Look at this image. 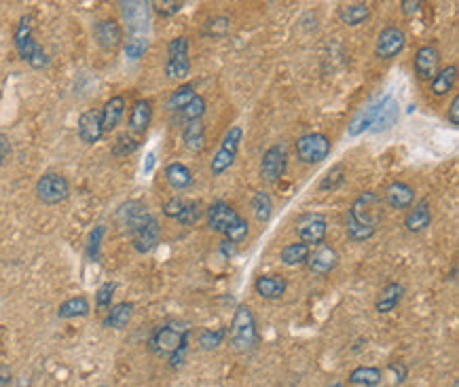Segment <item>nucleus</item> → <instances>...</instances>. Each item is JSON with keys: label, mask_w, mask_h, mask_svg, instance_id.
<instances>
[{"label": "nucleus", "mask_w": 459, "mask_h": 387, "mask_svg": "<svg viewBox=\"0 0 459 387\" xmlns=\"http://www.w3.org/2000/svg\"><path fill=\"white\" fill-rule=\"evenodd\" d=\"M231 336V345L237 351H250L258 345V330L254 313L247 305H239L233 313L231 328L226 330Z\"/></svg>", "instance_id": "obj_1"}, {"label": "nucleus", "mask_w": 459, "mask_h": 387, "mask_svg": "<svg viewBox=\"0 0 459 387\" xmlns=\"http://www.w3.org/2000/svg\"><path fill=\"white\" fill-rule=\"evenodd\" d=\"M190 336V328L184 321H165L154 328L150 336V349L157 355H171L186 338Z\"/></svg>", "instance_id": "obj_2"}, {"label": "nucleus", "mask_w": 459, "mask_h": 387, "mask_svg": "<svg viewBox=\"0 0 459 387\" xmlns=\"http://www.w3.org/2000/svg\"><path fill=\"white\" fill-rule=\"evenodd\" d=\"M15 47L21 55L23 61H27L32 68H44L49 63L47 53L42 51V47L34 40L32 36V19L27 15H23L17 23L15 30Z\"/></svg>", "instance_id": "obj_3"}, {"label": "nucleus", "mask_w": 459, "mask_h": 387, "mask_svg": "<svg viewBox=\"0 0 459 387\" xmlns=\"http://www.w3.org/2000/svg\"><path fill=\"white\" fill-rule=\"evenodd\" d=\"M241 140H243V129L239 125H233V127L226 129V133L222 135V142H220L218 150L214 152V156L209 161L212 176H222L235 163V156H237Z\"/></svg>", "instance_id": "obj_4"}, {"label": "nucleus", "mask_w": 459, "mask_h": 387, "mask_svg": "<svg viewBox=\"0 0 459 387\" xmlns=\"http://www.w3.org/2000/svg\"><path fill=\"white\" fill-rule=\"evenodd\" d=\"M383 199L372 192V190H366L362 192L349 207L347 216H351L355 222L364 224V226H370V228H377V224L383 220Z\"/></svg>", "instance_id": "obj_5"}, {"label": "nucleus", "mask_w": 459, "mask_h": 387, "mask_svg": "<svg viewBox=\"0 0 459 387\" xmlns=\"http://www.w3.org/2000/svg\"><path fill=\"white\" fill-rule=\"evenodd\" d=\"M294 150H296V156L300 163H307V165H313V163H322L330 150H332V142L328 135L319 133V131H313V133H305L296 140L294 144Z\"/></svg>", "instance_id": "obj_6"}, {"label": "nucleus", "mask_w": 459, "mask_h": 387, "mask_svg": "<svg viewBox=\"0 0 459 387\" xmlns=\"http://www.w3.org/2000/svg\"><path fill=\"white\" fill-rule=\"evenodd\" d=\"M190 74V59H188V38L178 36L167 44V59H165V76L169 80H186Z\"/></svg>", "instance_id": "obj_7"}, {"label": "nucleus", "mask_w": 459, "mask_h": 387, "mask_svg": "<svg viewBox=\"0 0 459 387\" xmlns=\"http://www.w3.org/2000/svg\"><path fill=\"white\" fill-rule=\"evenodd\" d=\"M68 195H70V184L61 173L49 171V173L40 176L36 182V197L44 205H57V203L66 201Z\"/></svg>", "instance_id": "obj_8"}, {"label": "nucleus", "mask_w": 459, "mask_h": 387, "mask_svg": "<svg viewBox=\"0 0 459 387\" xmlns=\"http://www.w3.org/2000/svg\"><path fill=\"white\" fill-rule=\"evenodd\" d=\"M288 167V150L283 144H273L264 150L260 159V178L269 184H275L281 180L283 171Z\"/></svg>", "instance_id": "obj_9"}, {"label": "nucleus", "mask_w": 459, "mask_h": 387, "mask_svg": "<svg viewBox=\"0 0 459 387\" xmlns=\"http://www.w3.org/2000/svg\"><path fill=\"white\" fill-rule=\"evenodd\" d=\"M406 47V34L398 25H387L379 32L374 42V55L379 59H393Z\"/></svg>", "instance_id": "obj_10"}, {"label": "nucleus", "mask_w": 459, "mask_h": 387, "mask_svg": "<svg viewBox=\"0 0 459 387\" xmlns=\"http://www.w3.org/2000/svg\"><path fill=\"white\" fill-rule=\"evenodd\" d=\"M294 231H296V235H298V239L302 243L319 245V243H324L328 224H326V218L319 216V214H302V216L296 218Z\"/></svg>", "instance_id": "obj_11"}, {"label": "nucleus", "mask_w": 459, "mask_h": 387, "mask_svg": "<svg viewBox=\"0 0 459 387\" xmlns=\"http://www.w3.org/2000/svg\"><path fill=\"white\" fill-rule=\"evenodd\" d=\"M412 68L419 80H432L440 70V51L434 44H423L417 49Z\"/></svg>", "instance_id": "obj_12"}, {"label": "nucleus", "mask_w": 459, "mask_h": 387, "mask_svg": "<svg viewBox=\"0 0 459 387\" xmlns=\"http://www.w3.org/2000/svg\"><path fill=\"white\" fill-rule=\"evenodd\" d=\"M207 226L214 231V233H220L224 235L237 220H239V214L233 209V205H228L226 201H214L207 209Z\"/></svg>", "instance_id": "obj_13"}, {"label": "nucleus", "mask_w": 459, "mask_h": 387, "mask_svg": "<svg viewBox=\"0 0 459 387\" xmlns=\"http://www.w3.org/2000/svg\"><path fill=\"white\" fill-rule=\"evenodd\" d=\"M338 264V254L332 245L328 243H319L315 245L313 252H309V258H307V269L313 273V275H328L330 271H334Z\"/></svg>", "instance_id": "obj_14"}, {"label": "nucleus", "mask_w": 459, "mask_h": 387, "mask_svg": "<svg viewBox=\"0 0 459 387\" xmlns=\"http://www.w3.org/2000/svg\"><path fill=\"white\" fill-rule=\"evenodd\" d=\"M159 239H161V226H159V222H157L154 216H150V218H148L144 224H140L135 231H131L133 247H135V252H140V254H148L150 250H154L157 243H159Z\"/></svg>", "instance_id": "obj_15"}, {"label": "nucleus", "mask_w": 459, "mask_h": 387, "mask_svg": "<svg viewBox=\"0 0 459 387\" xmlns=\"http://www.w3.org/2000/svg\"><path fill=\"white\" fill-rule=\"evenodd\" d=\"M93 38L104 51H112L123 40V30L116 19H102L93 25Z\"/></svg>", "instance_id": "obj_16"}, {"label": "nucleus", "mask_w": 459, "mask_h": 387, "mask_svg": "<svg viewBox=\"0 0 459 387\" xmlns=\"http://www.w3.org/2000/svg\"><path fill=\"white\" fill-rule=\"evenodd\" d=\"M102 135H104V129H102L99 110L91 108V110L82 112L80 118H78V137L85 144H95V142L102 140Z\"/></svg>", "instance_id": "obj_17"}, {"label": "nucleus", "mask_w": 459, "mask_h": 387, "mask_svg": "<svg viewBox=\"0 0 459 387\" xmlns=\"http://www.w3.org/2000/svg\"><path fill=\"white\" fill-rule=\"evenodd\" d=\"M412 201H415V190L406 182H391L385 188L383 203H387L391 209H406L412 205Z\"/></svg>", "instance_id": "obj_18"}, {"label": "nucleus", "mask_w": 459, "mask_h": 387, "mask_svg": "<svg viewBox=\"0 0 459 387\" xmlns=\"http://www.w3.org/2000/svg\"><path fill=\"white\" fill-rule=\"evenodd\" d=\"M398 116H400V106H398V102H396L391 95H385V97L381 99V108H379V112H377V118H374L370 131L381 133V131L391 129V127L398 123Z\"/></svg>", "instance_id": "obj_19"}, {"label": "nucleus", "mask_w": 459, "mask_h": 387, "mask_svg": "<svg viewBox=\"0 0 459 387\" xmlns=\"http://www.w3.org/2000/svg\"><path fill=\"white\" fill-rule=\"evenodd\" d=\"M288 281L281 275H260L254 281V292L267 300H277L286 294Z\"/></svg>", "instance_id": "obj_20"}, {"label": "nucleus", "mask_w": 459, "mask_h": 387, "mask_svg": "<svg viewBox=\"0 0 459 387\" xmlns=\"http://www.w3.org/2000/svg\"><path fill=\"white\" fill-rule=\"evenodd\" d=\"M432 222V211H429V203L427 199H421L417 201L415 205H410V209L406 211L404 216V226L410 231V233H421L429 226Z\"/></svg>", "instance_id": "obj_21"}, {"label": "nucleus", "mask_w": 459, "mask_h": 387, "mask_svg": "<svg viewBox=\"0 0 459 387\" xmlns=\"http://www.w3.org/2000/svg\"><path fill=\"white\" fill-rule=\"evenodd\" d=\"M125 114V97L123 95H112L99 110V116H102V129L104 133L116 129V125L121 123Z\"/></svg>", "instance_id": "obj_22"}, {"label": "nucleus", "mask_w": 459, "mask_h": 387, "mask_svg": "<svg viewBox=\"0 0 459 387\" xmlns=\"http://www.w3.org/2000/svg\"><path fill=\"white\" fill-rule=\"evenodd\" d=\"M116 218H118L129 231H135L140 224H144V222L150 218V214L146 211V205H144V203H140V201H127V203H123V205L118 207Z\"/></svg>", "instance_id": "obj_23"}, {"label": "nucleus", "mask_w": 459, "mask_h": 387, "mask_svg": "<svg viewBox=\"0 0 459 387\" xmlns=\"http://www.w3.org/2000/svg\"><path fill=\"white\" fill-rule=\"evenodd\" d=\"M152 118V106L148 99H137L133 102L129 110V131L131 133H144L150 125Z\"/></svg>", "instance_id": "obj_24"}, {"label": "nucleus", "mask_w": 459, "mask_h": 387, "mask_svg": "<svg viewBox=\"0 0 459 387\" xmlns=\"http://www.w3.org/2000/svg\"><path fill=\"white\" fill-rule=\"evenodd\" d=\"M402 296H404V285L398 283V281H391V283H387V285L379 292L377 302H374V309H377L379 313H389V311H393V309L400 305Z\"/></svg>", "instance_id": "obj_25"}, {"label": "nucleus", "mask_w": 459, "mask_h": 387, "mask_svg": "<svg viewBox=\"0 0 459 387\" xmlns=\"http://www.w3.org/2000/svg\"><path fill=\"white\" fill-rule=\"evenodd\" d=\"M182 142L190 152H201L205 148V125L203 121H188L182 129Z\"/></svg>", "instance_id": "obj_26"}, {"label": "nucleus", "mask_w": 459, "mask_h": 387, "mask_svg": "<svg viewBox=\"0 0 459 387\" xmlns=\"http://www.w3.org/2000/svg\"><path fill=\"white\" fill-rule=\"evenodd\" d=\"M379 108H381V99L374 102V104H370V106H366L364 110H360V112L351 118V123L347 125V133L355 137V135L364 133L366 129H370L372 123H374V118H377Z\"/></svg>", "instance_id": "obj_27"}, {"label": "nucleus", "mask_w": 459, "mask_h": 387, "mask_svg": "<svg viewBox=\"0 0 459 387\" xmlns=\"http://www.w3.org/2000/svg\"><path fill=\"white\" fill-rule=\"evenodd\" d=\"M455 80H457V66H444L438 70V74L429 80V91L436 95V97H442L446 95L453 87H455Z\"/></svg>", "instance_id": "obj_28"}, {"label": "nucleus", "mask_w": 459, "mask_h": 387, "mask_svg": "<svg viewBox=\"0 0 459 387\" xmlns=\"http://www.w3.org/2000/svg\"><path fill=\"white\" fill-rule=\"evenodd\" d=\"M165 180L171 188L176 190H182V188H188L192 184V171L184 165V163H169L165 167Z\"/></svg>", "instance_id": "obj_29"}, {"label": "nucleus", "mask_w": 459, "mask_h": 387, "mask_svg": "<svg viewBox=\"0 0 459 387\" xmlns=\"http://www.w3.org/2000/svg\"><path fill=\"white\" fill-rule=\"evenodd\" d=\"M309 252H311V247H309L307 243L294 241V243H288V245L281 247L279 260H281L286 266H300V264H307Z\"/></svg>", "instance_id": "obj_30"}, {"label": "nucleus", "mask_w": 459, "mask_h": 387, "mask_svg": "<svg viewBox=\"0 0 459 387\" xmlns=\"http://www.w3.org/2000/svg\"><path fill=\"white\" fill-rule=\"evenodd\" d=\"M131 315H133V302H127V300L116 302V305H112L110 311L106 313L104 326L114 328V330H121V328H125V326L129 324Z\"/></svg>", "instance_id": "obj_31"}, {"label": "nucleus", "mask_w": 459, "mask_h": 387, "mask_svg": "<svg viewBox=\"0 0 459 387\" xmlns=\"http://www.w3.org/2000/svg\"><path fill=\"white\" fill-rule=\"evenodd\" d=\"M368 15H370V8H368L366 2H351V4H343L338 8V19L345 25H351V27L364 23L368 19Z\"/></svg>", "instance_id": "obj_32"}, {"label": "nucleus", "mask_w": 459, "mask_h": 387, "mask_svg": "<svg viewBox=\"0 0 459 387\" xmlns=\"http://www.w3.org/2000/svg\"><path fill=\"white\" fill-rule=\"evenodd\" d=\"M89 300L85 296H74V298H68L59 305L57 309V315L61 319H70V317H85L89 313Z\"/></svg>", "instance_id": "obj_33"}, {"label": "nucleus", "mask_w": 459, "mask_h": 387, "mask_svg": "<svg viewBox=\"0 0 459 387\" xmlns=\"http://www.w3.org/2000/svg\"><path fill=\"white\" fill-rule=\"evenodd\" d=\"M349 383L362 387H374L381 383V370L374 366H357L349 372Z\"/></svg>", "instance_id": "obj_34"}, {"label": "nucleus", "mask_w": 459, "mask_h": 387, "mask_svg": "<svg viewBox=\"0 0 459 387\" xmlns=\"http://www.w3.org/2000/svg\"><path fill=\"white\" fill-rule=\"evenodd\" d=\"M345 180H347V169H345L343 163H336V165H332V167L326 171V176L319 180L317 190H319V192H324V190H336V188H341V186L345 184Z\"/></svg>", "instance_id": "obj_35"}, {"label": "nucleus", "mask_w": 459, "mask_h": 387, "mask_svg": "<svg viewBox=\"0 0 459 387\" xmlns=\"http://www.w3.org/2000/svg\"><path fill=\"white\" fill-rule=\"evenodd\" d=\"M252 209H254V216H256L258 222H269L271 216H273V201H271L269 192L258 190L252 197Z\"/></svg>", "instance_id": "obj_36"}, {"label": "nucleus", "mask_w": 459, "mask_h": 387, "mask_svg": "<svg viewBox=\"0 0 459 387\" xmlns=\"http://www.w3.org/2000/svg\"><path fill=\"white\" fill-rule=\"evenodd\" d=\"M197 93H195V85H190V82H186V85H180L171 95H169V99H167V108L169 110H182L192 97H195Z\"/></svg>", "instance_id": "obj_37"}, {"label": "nucleus", "mask_w": 459, "mask_h": 387, "mask_svg": "<svg viewBox=\"0 0 459 387\" xmlns=\"http://www.w3.org/2000/svg\"><path fill=\"white\" fill-rule=\"evenodd\" d=\"M231 30V19L224 17V15H216L212 19L205 21V30H203V36H212V38H222L226 36Z\"/></svg>", "instance_id": "obj_38"}, {"label": "nucleus", "mask_w": 459, "mask_h": 387, "mask_svg": "<svg viewBox=\"0 0 459 387\" xmlns=\"http://www.w3.org/2000/svg\"><path fill=\"white\" fill-rule=\"evenodd\" d=\"M377 228H370V226H364L360 222H355L351 216H345V233L351 241H366L374 235Z\"/></svg>", "instance_id": "obj_39"}, {"label": "nucleus", "mask_w": 459, "mask_h": 387, "mask_svg": "<svg viewBox=\"0 0 459 387\" xmlns=\"http://www.w3.org/2000/svg\"><path fill=\"white\" fill-rule=\"evenodd\" d=\"M205 108H207V104H205L203 95H195L180 112H182V116L188 123V121H201V116L205 114Z\"/></svg>", "instance_id": "obj_40"}, {"label": "nucleus", "mask_w": 459, "mask_h": 387, "mask_svg": "<svg viewBox=\"0 0 459 387\" xmlns=\"http://www.w3.org/2000/svg\"><path fill=\"white\" fill-rule=\"evenodd\" d=\"M201 216H203L201 203H199V201H190V203L184 205V209L180 211V216H178L176 220H178L180 224H184V226H192V224H197V222L201 220Z\"/></svg>", "instance_id": "obj_41"}, {"label": "nucleus", "mask_w": 459, "mask_h": 387, "mask_svg": "<svg viewBox=\"0 0 459 387\" xmlns=\"http://www.w3.org/2000/svg\"><path fill=\"white\" fill-rule=\"evenodd\" d=\"M224 336H226V328L203 330V332L199 334V345H201V349L209 351V349H216V347H220V345H222V340H224Z\"/></svg>", "instance_id": "obj_42"}, {"label": "nucleus", "mask_w": 459, "mask_h": 387, "mask_svg": "<svg viewBox=\"0 0 459 387\" xmlns=\"http://www.w3.org/2000/svg\"><path fill=\"white\" fill-rule=\"evenodd\" d=\"M104 235H106V226H104V224H97V226L89 233V237H87V256H89L91 260H97V258H99V247H102Z\"/></svg>", "instance_id": "obj_43"}, {"label": "nucleus", "mask_w": 459, "mask_h": 387, "mask_svg": "<svg viewBox=\"0 0 459 387\" xmlns=\"http://www.w3.org/2000/svg\"><path fill=\"white\" fill-rule=\"evenodd\" d=\"M137 146H140V142H137L135 137H131L129 133H123V135L116 137V142H114V146H112V154H114V156H127V154H131L133 150H137Z\"/></svg>", "instance_id": "obj_44"}, {"label": "nucleus", "mask_w": 459, "mask_h": 387, "mask_svg": "<svg viewBox=\"0 0 459 387\" xmlns=\"http://www.w3.org/2000/svg\"><path fill=\"white\" fill-rule=\"evenodd\" d=\"M247 233H250L247 220L239 216V220L224 233V237H226V241H231V243H241V241L247 237Z\"/></svg>", "instance_id": "obj_45"}, {"label": "nucleus", "mask_w": 459, "mask_h": 387, "mask_svg": "<svg viewBox=\"0 0 459 387\" xmlns=\"http://www.w3.org/2000/svg\"><path fill=\"white\" fill-rule=\"evenodd\" d=\"M114 290H116V283H114V281H106V283H102V285L97 288V292H95V305H97V309L110 307L112 296H114Z\"/></svg>", "instance_id": "obj_46"}, {"label": "nucleus", "mask_w": 459, "mask_h": 387, "mask_svg": "<svg viewBox=\"0 0 459 387\" xmlns=\"http://www.w3.org/2000/svg\"><path fill=\"white\" fill-rule=\"evenodd\" d=\"M146 49H148V40L146 38H131L123 47V51H125V55L129 59H140L146 53Z\"/></svg>", "instance_id": "obj_47"}, {"label": "nucleus", "mask_w": 459, "mask_h": 387, "mask_svg": "<svg viewBox=\"0 0 459 387\" xmlns=\"http://www.w3.org/2000/svg\"><path fill=\"white\" fill-rule=\"evenodd\" d=\"M184 205H186V201H184L180 195H173L171 199L165 201V205H163V214H165L167 218H178L180 211L184 209Z\"/></svg>", "instance_id": "obj_48"}, {"label": "nucleus", "mask_w": 459, "mask_h": 387, "mask_svg": "<svg viewBox=\"0 0 459 387\" xmlns=\"http://www.w3.org/2000/svg\"><path fill=\"white\" fill-rule=\"evenodd\" d=\"M152 6H154V11L159 15H173V13H178L182 8V2H178V0H163V2H154Z\"/></svg>", "instance_id": "obj_49"}, {"label": "nucleus", "mask_w": 459, "mask_h": 387, "mask_svg": "<svg viewBox=\"0 0 459 387\" xmlns=\"http://www.w3.org/2000/svg\"><path fill=\"white\" fill-rule=\"evenodd\" d=\"M188 340H190V336L169 355V366H171V368H178V366L184 364V357H186V351H188Z\"/></svg>", "instance_id": "obj_50"}, {"label": "nucleus", "mask_w": 459, "mask_h": 387, "mask_svg": "<svg viewBox=\"0 0 459 387\" xmlns=\"http://www.w3.org/2000/svg\"><path fill=\"white\" fill-rule=\"evenodd\" d=\"M391 372H393V381L396 383H404V379H406V366L402 364V362H389V366H387Z\"/></svg>", "instance_id": "obj_51"}, {"label": "nucleus", "mask_w": 459, "mask_h": 387, "mask_svg": "<svg viewBox=\"0 0 459 387\" xmlns=\"http://www.w3.org/2000/svg\"><path fill=\"white\" fill-rule=\"evenodd\" d=\"M446 116H448V123L451 125H459V95H455L453 99H451V106H448V112H446Z\"/></svg>", "instance_id": "obj_52"}, {"label": "nucleus", "mask_w": 459, "mask_h": 387, "mask_svg": "<svg viewBox=\"0 0 459 387\" xmlns=\"http://www.w3.org/2000/svg\"><path fill=\"white\" fill-rule=\"evenodd\" d=\"M419 11H421V2H419V0H402V13H404L406 17L417 15Z\"/></svg>", "instance_id": "obj_53"}, {"label": "nucleus", "mask_w": 459, "mask_h": 387, "mask_svg": "<svg viewBox=\"0 0 459 387\" xmlns=\"http://www.w3.org/2000/svg\"><path fill=\"white\" fill-rule=\"evenodd\" d=\"M8 381H11V370H8V366H4L0 362V387H6Z\"/></svg>", "instance_id": "obj_54"}, {"label": "nucleus", "mask_w": 459, "mask_h": 387, "mask_svg": "<svg viewBox=\"0 0 459 387\" xmlns=\"http://www.w3.org/2000/svg\"><path fill=\"white\" fill-rule=\"evenodd\" d=\"M6 154H8V140H6V135L0 133V165H2Z\"/></svg>", "instance_id": "obj_55"}, {"label": "nucleus", "mask_w": 459, "mask_h": 387, "mask_svg": "<svg viewBox=\"0 0 459 387\" xmlns=\"http://www.w3.org/2000/svg\"><path fill=\"white\" fill-rule=\"evenodd\" d=\"M152 165H154V152H148V156H146V165H144V171H146V173L152 171Z\"/></svg>", "instance_id": "obj_56"}, {"label": "nucleus", "mask_w": 459, "mask_h": 387, "mask_svg": "<svg viewBox=\"0 0 459 387\" xmlns=\"http://www.w3.org/2000/svg\"><path fill=\"white\" fill-rule=\"evenodd\" d=\"M233 245H235V243H231V241L224 239V241H222V252L228 254V256H233Z\"/></svg>", "instance_id": "obj_57"}, {"label": "nucleus", "mask_w": 459, "mask_h": 387, "mask_svg": "<svg viewBox=\"0 0 459 387\" xmlns=\"http://www.w3.org/2000/svg\"><path fill=\"white\" fill-rule=\"evenodd\" d=\"M324 387H345V385L338 383V381H334V383H328V385H324Z\"/></svg>", "instance_id": "obj_58"}]
</instances>
